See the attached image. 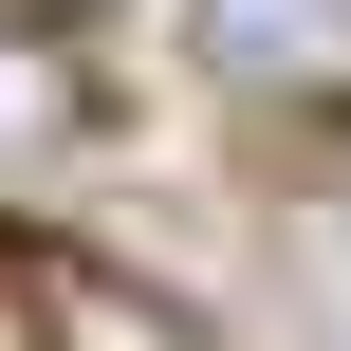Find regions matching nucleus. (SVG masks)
<instances>
[{
    "label": "nucleus",
    "mask_w": 351,
    "mask_h": 351,
    "mask_svg": "<svg viewBox=\"0 0 351 351\" xmlns=\"http://www.w3.org/2000/svg\"><path fill=\"white\" fill-rule=\"evenodd\" d=\"M185 56L241 111H351V0H185Z\"/></svg>",
    "instance_id": "nucleus-1"
},
{
    "label": "nucleus",
    "mask_w": 351,
    "mask_h": 351,
    "mask_svg": "<svg viewBox=\"0 0 351 351\" xmlns=\"http://www.w3.org/2000/svg\"><path fill=\"white\" fill-rule=\"evenodd\" d=\"M74 111H93V93H74V37H19V19H0V185H19V167H56V148H74Z\"/></svg>",
    "instance_id": "nucleus-3"
},
{
    "label": "nucleus",
    "mask_w": 351,
    "mask_h": 351,
    "mask_svg": "<svg viewBox=\"0 0 351 351\" xmlns=\"http://www.w3.org/2000/svg\"><path fill=\"white\" fill-rule=\"evenodd\" d=\"M93 333H111V278H93L74 241L0 222V351H93Z\"/></svg>",
    "instance_id": "nucleus-2"
},
{
    "label": "nucleus",
    "mask_w": 351,
    "mask_h": 351,
    "mask_svg": "<svg viewBox=\"0 0 351 351\" xmlns=\"http://www.w3.org/2000/svg\"><path fill=\"white\" fill-rule=\"evenodd\" d=\"M0 19H19V37H74V19H93V0H0Z\"/></svg>",
    "instance_id": "nucleus-4"
}]
</instances>
